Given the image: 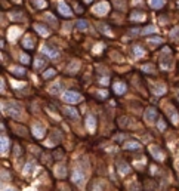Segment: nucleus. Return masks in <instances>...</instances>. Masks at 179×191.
I'll use <instances>...</instances> for the list:
<instances>
[{
  "label": "nucleus",
  "mask_w": 179,
  "mask_h": 191,
  "mask_svg": "<svg viewBox=\"0 0 179 191\" xmlns=\"http://www.w3.org/2000/svg\"><path fill=\"white\" fill-rule=\"evenodd\" d=\"M130 18H132L133 21H139V19H141V21H144V19H145V14H144V12H139V11H136V12H133V14H132V16H130Z\"/></svg>",
  "instance_id": "4"
},
{
  "label": "nucleus",
  "mask_w": 179,
  "mask_h": 191,
  "mask_svg": "<svg viewBox=\"0 0 179 191\" xmlns=\"http://www.w3.org/2000/svg\"><path fill=\"white\" fill-rule=\"evenodd\" d=\"M45 53H48L49 56H56V51H53L52 48H49V46H45Z\"/></svg>",
  "instance_id": "6"
},
{
  "label": "nucleus",
  "mask_w": 179,
  "mask_h": 191,
  "mask_svg": "<svg viewBox=\"0 0 179 191\" xmlns=\"http://www.w3.org/2000/svg\"><path fill=\"white\" fill-rule=\"evenodd\" d=\"M58 9H59V12H61L64 16H70V15H71V11H70V8H68L65 3H59Z\"/></svg>",
  "instance_id": "3"
},
{
  "label": "nucleus",
  "mask_w": 179,
  "mask_h": 191,
  "mask_svg": "<svg viewBox=\"0 0 179 191\" xmlns=\"http://www.w3.org/2000/svg\"><path fill=\"white\" fill-rule=\"evenodd\" d=\"M77 28H80V30H86L87 28V22L86 21H77Z\"/></svg>",
  "instance_id": "8"
},
{
  "label": "nucleus",
  "mask_w": 179,
  "mask_h": 191,
  "mask_svg": "<svg viewBox=\"0 0 179 191\" xmlns=\"http://www.w3.org/2000/svg\"><path fill=\"white\" fill-rule=\"evenodd\" d=\"M53 76H55V71H53V70H48L46 74H45V77L48 79V77H53Z\"/></svg>",
  "instance_id": "10"
},
{
  "label": "nucleus",
  "mask_w": 179,
  "mask_h": 191,
  "mask_svg": "<svg viewBox=\"0 0 179 191\" xmlns=\"http://www.w3.org/2000/svg\"><path fill=\"white\" fill-rule=\"evenodd\" d=\"M6 148H8V145H6V139L2 138V151H6Z\"/></svg>",
  "instance_id": "11"
},
{
  "label": "nucleus",
  "mask_w": 179,
  "mask_h": 191,
  "mask_svg": "<svg viewBox=\"0 0 179 191\" xmlns=\"http://www.w3.org/2000/svg\"><path fill=\"white\" fill-rule=\"evenodd\" d=\"M105 11H107V6H105L104 3H101V5H98V6L95 8V12H96V14H99V15H104V14H105Z\"/></svg>",
  "instance_id": "5"
},
{
  "label": "nucleus",
  "mask_w": 179,
  "mask_h": 191,
  "mask_svg": "<svg viewBox=\"0 0 179 191\" xmlns=\"http://www.w3.org/2000/svg\"><path fill=\"white\" fill-rule=\"evenodd\" d=\"M154 30H156L154 27H150V28H147V30H145L144 33H151V31H154Z\"/></svg>",
  "instance_id": "12"
},
{
  "label": "nucleus",
  "mask_w": 179,
  "mask_h": 191,
  "mask_svg": "<svg viewBox=\"0 0 179 191\" xmlns=\"http://www.w3.org/2000/svg\"><path fill=\"white\" fill-rule=\"evenodd\" d=\"M145 119L148 122H154L157 119V110L156 108H148L145 110Z\"/></svg>",
  "instance_id": "2"
},
{
  "label": "nucleus",
  "mask_w": 179,
  "mask_h": 191,
  "mask_svg": "<svg viewBox=\"0 0 179 191\" xmlns=\"http://www.w3.org/2000/svg\"><path fill=\"white\" fill-rule=\"evenodd\" d=\"M6 191H12V190H6Z\"/></svg>",
  "instance_id": "13"
},
{
  "label": "nucleus",
  "mask_w": 179,
  "mask_h": 191,
  "mask_svg": "<svg viewBox=\"0 0 179 191\" xmlns=\"http://www.w3.org/2000/svg\"><path fill=\"white\" fill-rule=\"evenodd\" d=\"M64 99H65L67 102H77V101L80 99V95L76 93V92H67V93L64 95Z\"/></svg>",
  "instance_id": "1"
},
{
  "label": "nucleus",
  "mask_w": 179,
  "mask_h": 191,
  "mask_svg": "<svg viewBox=\"0 0 179 191\" xmlns=\"http://www.w3.org/2000/svg\"><path fill=\"white\" fill-rule=\"evenodd\" d=\"M164 5V0H151V6L153 8H160Z\"/></svg>",
  "instance_id": "7"
},
{
  "label": "nucleus",
  "mask_w": 179,
  "mask_h": 191,
  "mask_svg": "<svg viewBox=\"0 0 179 191\" xmlns=\"http://www.w3.org/2000/svg\"><path fill=\"white\" fill-rule=\"evenodd\" d=\"M36 30H37L39 33H42L43 36H48V30H46V28H43L42 25H37V27H36Z\"/></svg>",
  "instance_id": "9"
}]
</instances>
